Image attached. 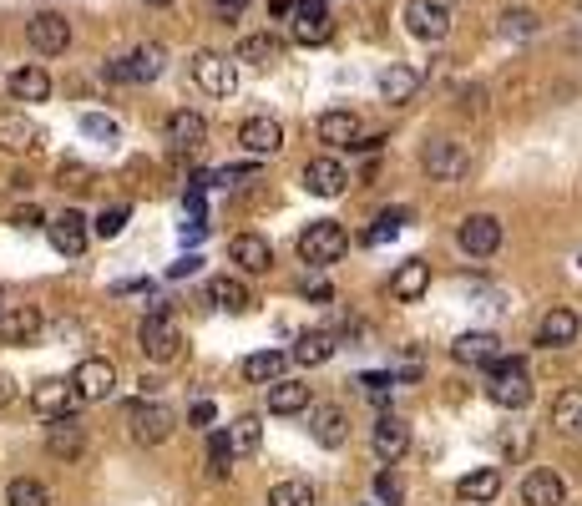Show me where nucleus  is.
I'll return each instance as SVG.
<instances>
[{"label":"nucleus","instance_id":"f257e3e1","mask_svg":"<svg viewBox=\"0 0 582 506\" xmlns=\"http://www.w3.org/2000/svg\"><path fill=\"white\" fill-rule=\"evenodd\" d=\"M345 248H350V233L335 223V218H319L299 233V259L309 269H329V264H340L345 259Z\"/></svg>","mask_w":582,"mask_h":506},{"label":"nucleus","instance_id":"f03ea898","mask_svg":"<svg viewBox=\"0 0 582 506\" xmlns=\"http://www.w3.org/2000/svg\"><path fill=\"white\" fill-rule=\"evenodd\" d=\"M486 370H491V380H486L491 405H502V410H522V405L532 400V375H527V365H522V360H502V355H496Z\"/></svg>","mask_w":582,"mask_h":506},{"label":"nucleus","instance_id":"7ed1b4c3","mask_svg":"<svg viewBox=\"0 0 582 506\" xmlns=\"http://www.w3.org/2000/svg\"><path fill=\"white\" fill-rule=\"evenodd\" d=\"M137 345H142V355H147V360L168 365V360H178V350H183V329L173 324V314H168V309L157 304V309L137 324Z\"/></svg>","mask_w":582,"mask_h":506},{"label":"nucleus","instance_id":"20e7f679","mask_svg":"<svg viewBox=\"0 0 582 506\" xmlns=\"http://www.w3.org/2000/svg\"><path fill=\"white\" fill-rule=\"evenodd\" d=\"M127 426H132V441H142V446H162L173 436V410L162 405V400H137V405H127Z\"/></svg>","mask_w":582,"mask_h":506},{"label":"nucleus","instance_id":"39448f33","mask_svg":"<svg viewBox=\"0 0 582 506\" xmlns=\"http://www.w3.org/2000/svg\"><path fill=\"white\" fill-rule=\"evenodd\" d=\"M400 21H405V31H410L415 41H446V31H451L446 0H405Z\"/></svg>","mask_w":582,"mask_h":506},{"label":"nucleus","instance_id":"423d86ee","mask_svg":"<svg viewBox=\"0 0 582 506\" xmlns=\"http://www.w3.org/2000/svg\"><path fill=\"white\" fill-rule=\"evenodd\" d=\"M421 162H426V173H431V178H441V183H461V178L471 173V152H466L461 142H451V137L426 142Z\"/></svg>","mask_w":582,"mask_h":506},{"label":"nucleus","instance_id":"0eeeda50","mask_svg":"<svg viewBox=\"0 0 582 506\" xmlns=\"http://www.w3.org/2000/svg\"><path fill=\"white\" fill-rule=\"evenodd\" d=\"M162 61H168V51H162L157 41H147V46H137L132 56L107 61V81H157V76H162Z\"/></svg>","mask_w":582,"mask_h":506},{"label":"nucleus","instance_id":"6e6552de","mask_svg":"<svg viewBox=\"0 0 582 506\" xmlns=\"http://www.w3.org/2000/svg\"><path fill=\"white\" fill-rule=\"evenodd\" d=\"M46 238H51V248L61 253V259H81V253H87V238H92V223L76 208H66V213H56L46 223Z\"/></svg>","mask_w":582,"mask_h":506},{"label":"nucleus","instance_id":"1a4fd4ad","mask_svg":"<svg viewBox=\"0 0 582 506\" xmlns=\"http://www.w3.org/2000/svg\"><path fill=\"white\" fill-rule=\"evenodd\" d=\"M193 81H198L208 97H233V92H238V71H233V61L218 56V51H198V56H193Z\"/></svg>","mask_w":582,"mask_h":506},{"label":"nucleus","instance_id":"9d476101","mask_svg":"<svg viewBox=\"0 0 582 506\" xmlns=\"http://www.w3.org/2000/svg\"><path fill=\"white\" fill-rule=\"evenodd\" d=\"M456 243H461V253H471V259H491V253L502 248V223H496L491 213H471V218H461Z\"/></svg>","mask_w":582,"mask_h":506},{"label":"nucleus","instance_id":"9b49d317","mask_svg":"<svg viewBox=\"0 0 582 506\" xmlns=\"http://www.w3.org/2000/svg\"><path fill=\"white\" fill-rule=\"evenodd\" d=\"M26 41H31V51H36V56H61V51L71 46V26H66V16L41 11V16H31V21H26Z\"/></svg>","mask_w":582,"mask_h":506},{"label":"nucleus","instance_id":"f8f14e48","mask_svg":"<svg viewBox=\"0 0 582 506\" xmlns=\"http://www.w3.org/2000/svg\"><path fill=\"white\" fill-rule=\"evenodd\" d=\"M294 41L299 46H324L329 36H335V21H329L324 0H294Z\"/></svg>","mask_w":582,"mask_h":506},{"label":"nucleus","instance_id":"ddd939ff","mask_svg":"<svg viewBox=\"0 0 582 506\" xmlns=\"http://www.w3.org/2000/svg\"><path fill=\"white\" fill-rule=\"evenodd\" d=\"M309 410V436L324 446V451H340L350 441V415L340 405H304Z\"/></svg>","mask_w":582,"mask_h":506},{"label":"nucleus","instance_id":"4468645a","mask_svg":"<svg viewBox=\"0 0 582 506\" xmlns=\"http://www.w3.org/2000/svg\"><path fill=\"white\" fill-rule=\"evenodd\" d=\"M71 390H76V400H107V395L117 390L112 360H81L76 375H71Z\"/></svg>","mask_w":582,"mask_h":506},{"label":"nucleus","instance_id":"2eb2a0df","mask_svg":"<svg viewBox=\"0 0 582 506\" xmlns=\"http://www.w3.org/2000/svg\"><path fill=\"white\" fill-rule=\"evenodd\" d=\"M46 451H51L56 461H76L81 451H87V431H81V420L51 415V426H46Z\"/></svg>","mask_w":582,"mask_h":506},{"label":"nucleus","instance_id":"dca6fc26","mask_svg":"<svg viewBox=\"0 0 582 506\" xmlns=\"http://www.w3.org/2000/svg\"><path fill=\"white\" fill-rule=\"evenodd\" d=\"M426 289H431V264H426V259H405V264L390 274V299H395V304L426 299Z\"/></svg>","mask_w":582,"mask_h":506},{"label":"nucleus","instance_id":"f3484780","mask_svg":"<svg viewBox=\"0 0 582 506\" xmlns=\"http://www.w3.org/2000/svg\"><path fill=\"white\" fill-rule=\"evenodd\" d=\"M46 132L26 112H0V152H36Z\"/></svg>","mask_w":582,"mask_h":506},{"label":"nucleus","instance_id":"a211bd4d","mask_svg":"<svg viewBox=\"0 0 582 506\" xmlns=\"http://www.w3.org/2000/svg\"><path fill=\"white\" fill-rule=\"evenodd\" d=\"M345 183H350V173H345L335 157H314V162H304V188H309L314 198H340Z\"/></svg>","mask_w":582,"mask_h":506},{"label":"nucleus","instance_id":"6ab92c4d","mask_svg":"<svg viewBox=\"0 0 582 506\" xmlns=\"http://www.w3.org/2000/svg\"><path fill=\"white\" fill-rule=\"evenodd\" d=\"M451 355H456V365H476V370H486L496 355H502V340H496L491 329H471V334H461V340L451 345Z\"/></svg>","mask_w":582,"mask_h":506},{"label":"nucleus","instance_id":"aec40b11","mask_svg":"<svg viewBox=\"0 0 582 506\" xmlns=\"http://www.w3.org/2000/svg\"><path fill=\"white\" fill-rule=\"evenodd\" d=\"M522 501H527V506H567V481H562L557 471L537 466V471H527V481H522Z\"/></svg>","mask_w":582,"mask_h":506},{"label":"nucleus","instance_id":"412c9836","mask_svg":"<svg viewBox=\"0 0 582 506\" xmlns=\"http://www.w3.org/2000/svg\"><path fill=\"white\" fill-rule=\"evenodd\" d=\"M314 132H319V142H329V147H350V142H360V117H355L350 107H329V112H319Z\"/></svg>","mask_w":582,"mask_h":506},{"label":"nucleus","instance_id":"4be33fe9","mask_svg":"<svg viewBox=\"0 0 582 506\" xmlns=\"http://www.w3.org/2000/svg\"><path fill=\"white\" fill-rule=\"evenodd\" d=\"M228 253H233V264H238L243 274H269V264H274V248H269V238H259V233H238V238L228 243Z\"/></svg>","mask_w":582,"mask_h":506},{"label":"nucleus","instance_id":"5701e85b","mask_svg":"<svg viewBox=\"0 0 582 506\" xmlns=\"http://www.w3.org/2000/svg\"><path fill=\"white\" fill-rule=\"evenodd\" d=\"M370 446H375V456H380V461H400V456L410 451V426H405L400 415H380V420H375Z\"/></svg>","mask_w":582,"mask_h":506},{"label":"nucleus","instance_id":"b1692460","mask_svg":"<svg viewBox=\"0 0 582 506\" xmlns=\"http://www.w3.org/2000/svg\"><path fill=\"white\" fill-rule=\"evenodd\" d=\"M71 405H76V390H71V380H41L36 390H31V410L41 415V420H51V415H71Z\"/></svg>","mask_w":582,"mask_h":506},{"label":"nucleus","instance_id":"393cba45","mask_svg":"<svg viewBox=\"0 0 582 506\" xmlns=\"http://www.w3.org/2000/svg\"><path fill=\"white\" fill-rule=\"evenodd\" d=\"M238 142L254 152V157H269V152L284 147V127H279L274 117H248V122L238 127Z\"/></svg>","mask_w":582,"mask_h":506},{"label":"nucleus","instance_id":"a878e982","mask_svg":"<svg viewBox=\"0 0 582 506\" xmlns=\"http://www.w3.org/2000/svg\"><path fill=\"white\" fill-rule=\"evenodd\" d=\"M577 314L572 309H552V314H542V324H537V345L542 350H562V345H572L577 340Z\"/></svg>","mask_w":582,"mask_h":506},{"label":"nucleus","instance_id":"bb28decb","mask_svg":"<svg viewBox=\"0 0 582 506\" xmlns=\"http://www.w3.org/2000/svg\"><path fill=\"white\" fill-rule=\"evenodd\" d=\"M456 496H461V501H471V506H486V501H496V496H502V471L481 466V471L461 476V481H456Z\"/></svg>","mask_w":582,"mask_h":506},{"label":"nucleus","instance_id":"cd10ccee","mask_svg":"<svg viewBox=\"0 0 582 506\" xmlns=\"http://www.w3.org/2000/svg\"><path fill=\"white\" fill-rule=\"evenodd\" d=\"M208 299H213L223 314H248V309H254V294H248V284H243V279H228V274H218V279L208 284Z\"/></svg>","mask_w":582,"mask_h":506},{"label":"nucleus","instance_id":"c85d7f7f","mask_svg":"<svg viewBox=\"0 0 582 506\" xmlns=\"http://www.w3.org/2000/svg\"><path fill=\"white\" fill-rule=\"evenodd\" d=\"M238 61H248V66H274V61H284V41L274 31H254V36L238 41Z\"/></svg>","mask_w":582,"mask_h":506},{"label":"nucleus","instance_id":"c756f323","mask_svg":"<svg viewBox=\"0 0 582 506\" xmlns=\"http://www.w3.org/2000/svg\"><path fill=\"white\" fill-rule=\"evenodd\" d=\"M41 329H46V314H41V309H31V304L11 309V314H6V324H0V334H6L11 345H31Z\"/></svg>","mask_w":582,"mask_h":506},{"label":"nucleus","instance_id":"7c9ffc66","mask_svg":"<svg viewBox=\"0 0 582 506\" xmlns=\"http://www.w3.org/2000/svg\"><path fill=\"white\" fill-rule=\"evenodd\" d=\"M415 92H421V76H415L410 66H385V71H380V97H385L390 107L410 102Z\"/></svg>","mask_w":582,"mask_h":506},{"label":"nucleus","instance_id":"2f4dec72","mask_svg":"<svg viewBox=\"0 0 582 506\" xmlns=\"http://www.w3.org/2000/svg\"><path fill=\"white\" fill-rule=\"evenodd\" d=\"M168 142L183 147V152H193V147L208 142V122H203L198 112H173V117H168Z\"/></svg>","mask_w":582,"mask_h":506},{"label":"nucleus","instance_id":"473e14b6","mask_svg":"<svg viewBox=\"0 0 582 506\" xmlns=\"http://www.w3.org/2000/svg\"><path fill=\"white\" fill-rule=\"evenodd\" d=\"M11 97H16V102H46V97H51V76H46L41 66L11 71Z\"/></svg>","mask_w":582,"mask_h":506},{"label":"nucleus","instance_id":"72a5a7b5","mask_svg":"<svg viewBox=\"0 0 582 506\" xmlns=\"http://www.w3.org/2000/svg\"><path fill=\"white\" fill-rule=\"evenodd\" d=\"M264 446V426H259V415H238L233 426H228V451L233 456H254Z\"/></svg>","mask_w":582,"mask_h":506},{"label":"nucleus","instance_id":"f704fd0d","mask_svg":"<svg viewBox=\"0 0 582 506\" xmlns=\"http://www.w3.org/2000/svg\"><path fill=\"white\" fill-rule=\"evenodd\" d=\"M284 360H289L284 350H259V355H248V360H243V380H248V385H269V380L284 375Z\"/></svg>","mask_w":582,"mask_h":506},{"label":"nucleus","instance_id":"c9c22d12","mask_svg":"<svg viewBox=\"0 0 582 506\" xmlns=\"http://www.w3.org/2000/svg\"><path fill=\"white\" fill-rule=\"evenodd\" d=\"M304 405H309V385H299V380H269V410L274 415H294Z\"/></svg>","mask_w":582,"mask_h":506},{"label":"nucleus","instance_id":"e433bc0d","mask_svg":"<svg viewBox=\"0 0 582 506\" xmlns=\"http://www.w3.org/2000/svg\"><path fill=\"white\" fill-rule=\"evenodd\" d=\"M289 355H294L299 365H309V370H314V365H324L329 355H335V334H324V329H314V334H299V345H294Z\"/></svg>","mask_w":582,"mask_h":506},{"label":"nucleus","instance_id":"4c0bfd02","mask_svg":"<svg viewBox=\"0 0 582 506\" xmlns=\"http://www.w3.org/2000/svg\"><path fill=\"white\" fill-rule=\"evenodd\" d=\"M6 506H51V491L36 481V476H16L6 486Z\"/></svg>","mask_w":582,"mask_h":506},{"label":"nucleus","instance_id":"58836bf2","mask_svg":"<svg viewBox=\"0 0 582 506\" xmlns=\"http://www.w3.org/2000/svg\"><path fill=\"white\" fill-rule=\"evenodd\" d=\"M552 426H562V431H577V426H582V390H562V395H557Z\"/></svg>","mask_w":582,"mask_h":506},{"label":"nucleus","instance_id":"ea45409f","mask_svg":"<svg viewBox=\"0 0 582 506\" xmlns=\"http://www.w3.org/2000/svg\"><path fill=\"white\" fill-rule=\"evenodd\" d=\"M269 506H314V486L309 481H279L269 491Z\"/></svg>","mask_w":582,"mask_h":506},{"label":"nucleus","instance_id":"a19ab883","mask_svg":"<svg viewBox=\"0 0 582 506\" xmlns=\"http://www.w3.org/2000/svg\"><path fill=\"white\" fill-rule=\"evenodd\" d=\"M496 31H502L507 41H527V36H537V16L532 11H507Z\"/></svg>","mask_w":582,"mask_h":506},{"label":"nucleus","instance_id":"79ce46f5","mask_svg":"<svg viewBox=\"0 0 582 506\" xmlns=\"http://www.w3.org/2000/svg\"><path fill=\"white\" fill-rule=\"evenodd\" d=\"M127 218H132V208H127V203H117V208H102L92 228H97V238H117V233L127 228Z\"/></svg>","mask_w":582,"mask_h":506},{"label":"nucleus","instance_id":"37998d69","mask_svg":"<svg viewBox=\"0 0 582 506\" xmlns=\"http://www.w3.org/2000/svg\"><path fill=\"white\" fill-rule=\"evenodd\" d=\"M228 461H233V451H228V431H218V436L208 441V471H213V476H228Z\"/></svg>","mask_w":582,"mask_h":506},{"label":"nucleus","instance_id":"c03bdc74","mask_svg":"<svg viewBox=\"0 0 582 506\" xmlns=\"http://www.w3.org/2000/svg\"><path fill=\"white\" fill-rule=\"evenodd\" d=\"M81 132L97 137V142H117V122L102 117V112H87V117H81Z\"/></svg>","mask_w":582,"mask_h":506},{"label":"nucleus","instance_id":"a18cd8bd","mask_svg":"<svg viewBox=\"0 0 582 506\" xmlns=\"http://www.w3.org/2000/svg\"><path fill=\"white\" fill-rule=\"evenodd\" d=\"M400 218H405V213H380V218L370 223L365 243H385V238H395V233H400Z\"/></svg>","mask_w":582,"mask_h":506},{"label":"nucleus","instance_id":"49530a36","mask_svg":"<svg viewBox=\"0 0 582 506\" xmlns=\"http://www.w3.org/2000/svg\"><path fill=\"white\" fill-rule=\"evenodd\" d=\"M375 496H380L385 506H400V496H405V486H400V481H395L390 471H380V476H375Z\"/></svg>","mask_w":582,"mask_h":506},{"label":"nucleus","instance_id":"de8ad7c7","mask_svg":"<svg viewBox=\"0 0 582 506\" xmlns=\"http://www.w3.org/2000/svg\"><path fill=\"white\" fill-rule=\"evenodd\" d=\"M92 183V173L81 162H61V188H87Z\"/></svg>","mask_w":582,"mask_h":506},{"label":"nucleus","instance_id":"09e8293b","mask_svg":"<svg viewBox=\"0 0 582 506\" xmlns=\"http://www.w3.org/2000/svg\"><path fill=\"white\" fill-rule=\"evenodd\" d=\"M360 385H365V395H375V400H380V395L395 385V375H360Z\"/></svg>","mask_w":582,"mask_h":506},{"label":"nucleus","instance_id":"8fccbe9b","mask_svg":"<svg viewBox=\"0 0 582 506\" xmlns=\"http://www.w3.org/2000/svg\"><path fill=\"white\" fill-rule=\"evenodd\" d=\"M456 97H461V107H466V112H481V107H486V92H481V87H461Z\"/></svg>","mask_w":582,"mask_h":506},{"label":"nucleus","instance_id":"3c124183","mask_svg":"<svg viewBox=\"0 0 582 506\" xmlns=\"http://www.w3.org/2000/svg\"><path fill=\"white\" fill-rule=\"evenodd\" d=\"M11 223H16V228H26V233H31V228H46V218H41L36 208H21V213H16Z\"/></svg>","mask_w":582,"mask_h":506},{"label":"nucleus","instance_id":"603ef678","mask_svg":"<svg viewBox=\"0 0 582 506\" xmlns=\"http://www.w3.org/2000/svg\"><path fill=\"white\" fill-rule=\"evenodd\" d=\"M198 269H203V259H198V253H188V259L173 264V279H188V274H198Z\"/></svg>","mask_w":582,"mask_h":506},{"label":"nucleus","instance_id":"864d4df0","mask_svg":"<svg viewBox=\"0 0 582 506\" xmlns=\"http://www.w3.org/2000/svg\"><path fill=\"white\" fill-rule=\"evenodd\" d=\"M213 415H218L213 400H198V405H193V426H213Z\"/></svg>","mask_w":582,"mask_h":506},{"label":"nucleus","instance_id":"5fc2aeb1","mask_svg":"<svg viewBox=\"0 0 582 506\" xmlns=\"http://www.w3.org/2000/svg\"><path fill=\"white\" fill-rule=\"evenodd\" d=\"M243 6H248V0H213V11H218L223 21H233V16H238Z\"/></svg>","mask_w":582,"mask_h":506},{"label":"nucleus","instance_id":"6e6d98bb","mask_svg":"<svg viewBox=\"0 0 582 506\" xmlns=\"http://www.w3.org/2000/svg\"><path fill=\"white\" fill-rule=\"evenodd\" d=\"M11 400H16V380L0 370V405H11Z\"/></svg>","mask_w":582,"mask_h":506},{"label":"nucleus","instance_id":"4d7b16f0","mask_svg":"<svg viewBox=\"0 0 582 506\" xmlns=\"http://www.w3.org/2000/svg\"><path fill=\"white\" fill-rule=\"evenodd\" d=\"M208 228H203V218H193V223H183V243H198Z\"/></svg>","mask_w":582,"mask_h":506},{"label":"nucleus","instance_id":"13d9d810","mask_svg":"<svg viewBox=\"0 0 582 506\" xmlns=\"http://www.w3.org/2000/svg\"><path fill=\"white\" fill-rule=\"evenodd\" d=\"M294 11V0H269V16H289Z\"/></svg>","mask_w":582,"mask_h":506},{"label":"nucleus","instance_id":"bf43d9fd","mask_svg":"<svg viewBox=\"0 0 582 506\" xmlns=\"http://www.w3.org/2000/svg\"><path fill=\"white\" fill-rule=\"evenodd\" d=\"M142 6H173V0H142Z\"/></svg>","mask_w":582,"mask_h":506},{"label":"nucleus","instance_id":"052dcab7","mask_svg":"<svg viewBox=\"0 0 582 506\" xmlns=\"http://www.w3.org/2000/svg\"><path fill=\"white\" fill-rule=\"evenodd\" d=\"M0 304H6V294H0Z\"/></svg>","mask_w":582,"mask_h":506}]
</instances>
